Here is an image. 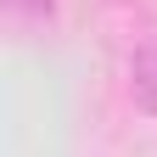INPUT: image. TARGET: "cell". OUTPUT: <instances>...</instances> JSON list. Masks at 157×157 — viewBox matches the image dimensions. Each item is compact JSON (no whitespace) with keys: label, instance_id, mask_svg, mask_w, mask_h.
I'll list each match as a JSON object with an SVG mask.
<instances>
[{"label":"cell","instance_id":"cell-1","mask_svg":"<svg viewBox=\"0 0 157 157\" xmlns=\"http://www.w3.org/2000/svg\"><path fill=\"white\" fill-rule=\"evenodd\" d=\"M129 90H135V107L157 118V34L140 39L129 56Z\"/></svg>","mask_w":157,"mask_h":157},{"label":"cell","instance_id":"cell-2","mask_svg":"<svg viewBox=\"0 0 157 157\" xmlns=\"http://www.w3.org/2000/svg\"><path fill=\"white\" fill-rule=\"evenodd\" d=\"M23 6H34L39 17H51V0H6V11H11V23H17V17H23Z\"/></svg>","mask_w":157,"mask_h":157}]
</instances>
